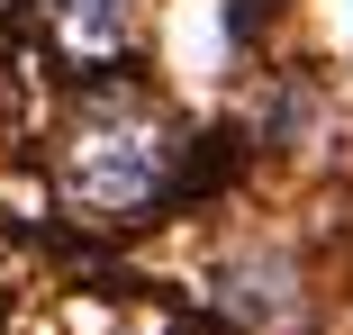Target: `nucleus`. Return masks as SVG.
<instances>
[{
  "mask_svg": "<svg viewBox=\"0 0 353 335\" xmlns=\"http://www.w3.org/2000/svg\"><path fill=\"white\" fill-rule=\"evenodd\" d=\"M63 172H73V199L100 209V218H136V209H154V199L172 190L163 145L145 136V127H91Z\"/></svg>",
  "mask_w": 353,
  "mask_h": 335,
  "instance_id": "f257e3e1",
  "label": "nucleus"
},
{
  "mask_svg": "<svg viewBox=\"0 0 353 335\" xmlns=\"http://www.w3.org/2000/svg\"><path fill=\"white\" fill-rule=\"evenodd\" d=\"M46 28L73 63H109L127 45V0H46Z\"/></svg>",
  "mask_w": 353,
  "mask_h": 335,
  "instance_id": "f03ea898",
  "label": "nucleus"
}]
</instances>
